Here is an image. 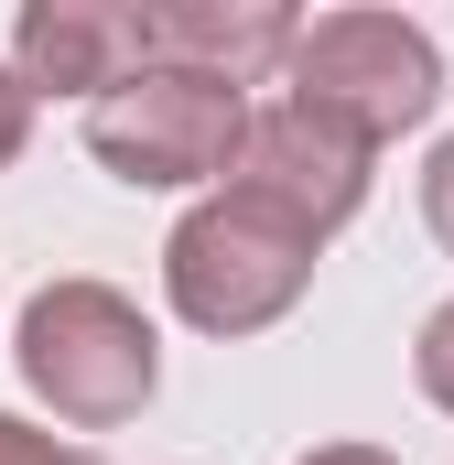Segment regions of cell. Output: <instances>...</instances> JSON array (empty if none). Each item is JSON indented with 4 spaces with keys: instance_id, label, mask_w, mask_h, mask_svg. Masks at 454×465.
Segmentation results:
<instances>
[{
    "instance_id": "6da1fadb",
    "label": "cell",
    "mask_w": 454,
    "mask_h": 465,
    "mask_svg": "<svg viewBox=\"0 0 454 465\" xmlns=\"http://www.w3.org/2000/svg\"><path fill=\"white\" fill-rule=\"evenodd\" d=\"M433 98H444V54H433V33L400 22V11H314V22L292 33V54H281V109L325 119L357 152L422 130Z\"/></svg>"
},
{
    "instance_id": "7a4b0ae2",
    "label": "cell",
    "mask_w": 454,
    "mask_h": 465,
    "mask_svg": "<svg viewBox=\"0 0 454 465\" xmlns=\"http://www.w3.org/2000/svg\"><path fill=\"white\" fill-rule=\"evenodd\" d=\"M314 260H325V238H303L260 195L217 184V195L184 206V228L163 238V292H173V314L195 336H260V325H281L314 292Z\"/></svg>"
},
{
    "instance_id": "3957f363",
    "label": "cell",
    "mask_w": 454,
    "mask_h": 465,
    "mask_svg": "<svg viewBox=\"0 0 454 465\" xmlns=\"http://www.w3.org/2000/svg\"><path fill=\"white\" fill-rule=\"evenodd\" d=\"M11 357H22L33 401H54V422H76V433L130 422L152 401V379H163V336L141 325V303L119 282H44L22 303Z\"/></svg>"
},
{
    "instance_id": "277c9868",
    "label": "cell",
    "mask_w": 454,
    "mask_h": 465,
    "mask_svg": "<svg viewBox=\"0 0 454 465\" xmlns=\"http://www.w3.org/2000/svg\"><path fill=\"white\" fill-rule=\"evenodd\" d=\"M238 130H249V98L195 76V65H141L119 76L109 98H87V152L109 163L119 184L141 195H184V184H227L238 163Z\"/></svg>"
},
{
    "instance_id": "5b68a950",
    "label": "cell",
    "mask_w": 454,
    "mask_h": 465,
    "mask_svg": "<svg viewBox=\"0 0 454 465\" xmlns=\"http://www.w3.org/2000/svg\"><path fill=\"white\" fill-rule=\"evenodd\" d=\"M227 184H238V195H260L271 217H292L303 238H336L346 217L368 206V152L336 141L325 119H303V109H249Z\"/></svg>"
},
{
    "instance_id": "8992f818",
    "label": "cell",
    "mask_w": 454,
    "mask_h": 465,
    "mask_svg": "<svg viewBox=\"0 0 454 465\" xmlns=\"http://www.w3.org/2000/svg\"><path fill=\"white\" fill-rule=\"evenodd\" d=\"M141 65H152L141 0H22L11 22V76L33 98H109Z\"/></svg>"
},
{
    "instance_id": "52a82bcc",
    "label": "cell",
    "mask_w": 454,
    "mask_h": 465,
    "mask_svg": "<svg viewBox=\"0 0 454 465\" xmlns=\"http://www.w3.org/2000/svg\"><path fill=\"white\" fill-rule=\"evenodd\" d=\"M141 22H152V54H163V65H195V76H217V87L271 76V65L292 54V33H303L292 0H152Z\"/></svg>"
},
{
    "instance_id": "ba28073f",
    "label": "cell",
    "mask_w": 454,
    "mask_h": 465,
    "mask_svg": "<svg viewBox=\"0 0 454 465\" xmlns=\"http://www.w3.org/2000/svg\"><path fill=\"white\" fill-rule=\"evenodd\" d=\"M411 379H422V401H433V411H454V303H433V314H422Z\"/></svg>"
},
{
    "instance_id": "9c48e42d",
    "label": "cell",
    "mask_w": 454,
    "mask_h": 465,
    "mask_svg": "<svg viewBox=\"0 0 454 465\" xmlns=\"http://www.w3.org/2000/svg\"><path fill=\"white\" fill-rule=\"evenodd\" d=\"M0 465H98L87 444H65V433H33V422H11L0 411Z\"/></svg>"
},
{
    "instance_id": "30bf717a",
    "label": "cell",
    "mask_w": 454,
    "mask_h": 465,
    "mask_svg": "<svg viewBox=\"0 0 454 465\" xmlns=\"http://www.w3.org/2000/svg\"><path fill=\"white\" fill-rule=\"evenodd\" d=\"M422 228L454 249V141H433V163H422Z\"/></svg>"
},
{
    "instance_id": "8fae6325",
    "label": "cell",
    "mask_w": 454,
    "mask_h": 465,
    "mask_svg": "<svg viewBox=\"0 0 454 465\" xmlns=\"http://www.w3.org/2000/svg\"><path fill=\"white\" fill-rule=\"evenodd\" d=\"M22 141H33V87H22V76L0 65V173L22 163Z\"/></svg>"
},
{
    "instance_id": "7c38bea8",
    "label": "cell",
    "mask_w": 454,
    "mask_h": 465,
    "mask_svg": "<svg viewBox=\"0 0 454 465\" xmlns=\"http://www.w3.org/2000/svg\"><path fill=\"white\" fill-rule=\"evenodd\" d=\"M303 465H400V455H379V444H314Z\"/></svg>"
}]
</instances>
